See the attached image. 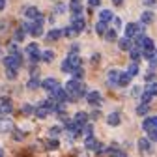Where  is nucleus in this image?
Segmentation results:
<instances>
[{
	"label": "nucleus",
	"mask_w": 157,
	"mask_h": 157,
	"mask_svg": "<svg viewBox=\"0 0 157 157\" xmlns=\"http://www.w3.org/2000/svg\"><path fill=\"white\" fill-rule=\"evenodd\" d=\"M64 92L67 94V97H69L71 101H77L78 97L86 95V86L81 84L78 81H69V82L66 84V90H64Z\"/></svg>",
	"instance_id": "f257e3e1"
},
{
	"label": "nucleus",
	"mask_w": 157,
	"mask_h": 157,
	"mask_svg": "<svg viewBox=\"0 0 157 157\" xmlns=\"http://www.w3.org/2000/svg\"><path fill=\"white\" fill-rule=\"evenodd\" d=\"M78 66H81V56L77 54V51H73L71 54H67V58L62 62V71H66V73H73Z\"/></svg>",
	"instance_id": "f03ea898"
},
{
	"label": "nucleus",
	"mask_w": 157,
	"mask_h": 157,
	"mask_svg": "<svg viewBox=\"0 0 157 157\" xmlns=\"http://www.w3.org/2000/svg\"><path fill=\"white\" fill-rule=\"evenodd\" d=\"M4 66H6V71H17L23 66V54H19V52L8 54L4 58Z\"/></svg>",
	"instance_id": "7ed1b4c3"
},
{
	"label": "nucleus",
	"mask_w": 157,
	"mask_h": 157,
	"mask_svg": "<svg viewBox=\"0 0 157 157\" xmlns=\"http://www.w3.org/2000/svg\"><path fill=\"white\" fill-rule=\"evenodd\" d=\"M28 32L32 34V36H41L43 34V17H39V19H36L34 23H30V28H28Z\"/></svg>",
	"instance_id": "20e7f679"
},
{
	"label": "nucleus",
	"mask_w": 157,
	"mask_h": 157,
	"mask_svg": "<svg viewBox=\"0 0 157 157\" xmlns=\"http://www.w3.org/2000/svg\"><path fill=\"white\" fill-rule=\"evenodd\" d=\"M25 52H26V54L32 58V62H37V60H41V52H39V47H37L36 43H30V45H26Z\"/></svg>",
	"instance_id": "39448f33"
},
{
	"label": "nucleus",
	"mask_w": 157,
	"mask_h": 157,
	"mask_svg": "<svg viewBox=\"0 0 157 157\" xmlns=\"http://www.w3.org/2000/svg\"><path fill=\"white\" fill-rule=\"evenodd\" d=\"M75 32H81V30H84V17H82V13H78V15H73L71 17V25H69Z\"/></svg>",
	"instance_id": "423d86ee"
},
{
	"label": "nucleus",
	"mask_w": 157,
	"mask_h": 157,
	"mask_svg": "<svg viewBox=\"0 0 157 157\" xmlns=\"http://www.w3.org/2000/svg\"><path fill=\"white\" fill-rule=\"evenodd\" d=\"M140 30H144V26H142V25L129 23V25H127V28H125V37H127V39H131V37H135L136 34H139Z\"/></svg>",
	"instance_id": "0eeeda50"
},
{
	"label": "nucleus",
	"mask_w": 157,
	"mask_h": 157,
	"mask_svg": "<svg viewBox=\"0 0 157 157\" xmlns=\"http://www.w3.org/2000/svg\"><path fill=\"white\" fill-rule=\"evenodd\" d=\"M51 95H52L51 99H52L56 105H62V103H66V101H67V94H66L64 90H60V88H58L56 92H52Z\"/></svg>",
	"instance_id": "6e6552de"
},
{
	"label": "nucleus",
	"mask_w": 157,
	"mask_h": 157,
	"mask_svg": "<svg viewBox=\"0 0 157 157\" xmlns=\"http://www.w3.org/2000/svg\"><path fill=\"white\" fill-rule=\"evenodd\" d=\"M136 45L142 49V52H146V51H153V41H151L150 37H142V36H140L139 39H136Z\"/></svg>",
	"instance_id": "1a4fd4ad"
},
{
	"label": "nucleus",
	"mask_w": 157,
	"mask_h": 157,
	"mask_svg": "<svg viewBox=\"0 0 157 157\" xmlns=\"http://www.w3.org/2000/svg\"><path fill=\"white\" fill-rule=\"evenodd\" d=\"M41 86H43L49 94H52V92H56L58 88H60V86H58V81H56V78H45V81L41 82Z\"/></svg>",
	"instance_id": "9d476101"
},
{
	"label": "nucleus",
	"mask_w": 157,
	"mask_h": 157,
	"mask_svg": "<svg viewBox=\"0 0 157 157\" xmlns=\"http://www.w3.org/2000/svg\"><path fill=\"white\" fill-rule=\"evenodd\" d=\"M86 101H88L90 105L97 107V105L101 103V94H99V92H90V94L86 95Z\"/></svg>",
	"instance_id": "9b49d317"
},
{
	"label": "nucleus",
	"mask_w": 157,
	"mask_h": 157,
	"mask_svg": "<svg viewBox=\"0 0 157 157\" xmlns=\"http://www.w3.org/2000/svg\"><path fill=\"white\" fill-rule=\"evenodd\" d=\"M142 129H144V131H153V129H157V116L146 118L144 124H142Z\"/></svg>",
	"instance_id": "f8f14e48"
},
{
	"label": "nucleus",
	"mask_w": 157,
	"mask_h": 157,
	"mask_svg": "<svg viewBox=\"0 0 157 157\" xmlns=\"http://www.w3.org/2000/svg\"><path fill=\"white\" fill-rule=\"evenodd\" d=\"M86 122H88V114H86V112H77V114H75V124H77L78 127H84Z\"/></svg>",
	"instance_id": "ddd939ff"
},
{
	"label": "nucleus",
	"mask_w": 157,
	"mask_h": 157,
	"mask_svg": "<svg viewBox=\"0 0 157 157\" xmlns=\"http://www.w3.org/2000/svg\"><path fill=\"white\" fill-rule=\"evenodd\" d=\"M69 10L73 11V15H78V13H82V4L78 2V0H71V2H69Z\"/></svg>",
	"instance_id": "4468645a"
},
{
	"label": "nucleus",
	"mask_w": 157,
	"mask_h": 157,
	"mask_svg": "<svg viewBox=\"0 0 157 157\" xmlns=\"http://www.w3.org/2000/svg\"><path fill=\"white\" fill-rule=\"evenodd\" d=\"M25 13H26V17H28V19H39V17H41L39 10H37V8H34V6L26 8V10H25Z\"/></svg>",
	"instance_id": "2eb2a0df"
},
{
	"label": "nucleus",
	"mask_w": 157,
	"mask_h": 157,
	"mask_svg": "<svg viewBox=\"0 0 157 157\" xmlns=\"http://www.w3.org/2000/svg\"><path fill=\"white\" fill-rule=\"evenodd\" d=\"M140 21H142V26H144V25H150V23L153 21V11H150V10L142 11V15H140Z\"/></svg>",
	"instance_id": "dca6fc26"
},
{
	"label": "nucleus",
	"mask_w": 157,
	"mask_h": 157,
	"mask_svg": "<svg viewBox=\"0 0 157 157\" xmlns=\"http://www.w3.org/2000/svg\"><path fill=\"white\" fill-rule=\"evenodd\" d=\"M107 78H109V82H110V84H116V86H118V78H120V71L110 69V71H109V75H107Z\"/></svg>",
	"instance_id": "f3484780"
},
{
	"label": "nucleus",
	"mask_w": 157,
	"mask_h": 157,
	"mask_svg": "<svg viewBox=\"0 0 157 157\" xmlns=\"http://www.w3.org/2000/svg\"><path fill=\"white\" fill-rule=\"evenodd\" d=\"M131 82V75L125 71V73H120V78H118V86H127Z\"/></svg>",
	"instance_id": "a211bd4d"
},
{
	"label": "nucleus",
	"mask_w": 157,
	"mask_h": 157,
	"mask_svg": "<svg viewBox=\"0 0 157 157\" xmlns=\"http://www.w3.org/2000/svg\"><path fill=\"white\" fill-rule=\"evenodd\" d=\"M99 21H103V23L112 21V11H110V10H101V13H99Z\"/></svg>",
	"instance_id": "6ab92c4d"
},
{
	"label": "nucleus",
	"mask_w": 157,
	"mask_h": 157,
	"mask_svg": "<svg viewBox=\"0 0 157 157\" xmlns=\"http://www.w3.org/2000/svg\"><path fill=\"white\" fill-rule=\"evenodd\" d=\"M107 122H109V125H118V124H120V114H118V112H112V114H109Z\"/></svg>",
	"instance_id": "aec40b11"
},
{
	"label": "nucleus",
	"mask_w": 157,
	"mask_h": 157,
	"mask_svg": "<svg viewBox=\"0 0 157 157\" xmlns=\"http://www.w3.org/2000/svg\"><path fill=\"white\" fill-rule=\"evenodd\" d=\"M11 110V101L10 99H2V101H0V112H10Z\"/></svg>",
	"instance_id": "412c9836"
},
{
	"label": "nucleus",
	"mask_w": 157,
	"mask_h": 157,
	"mask_svg": "<svg viewBox=\"0 0 157 157\" xmlns=\"http://www.w3.org/2000/svg\"><path fill=\"white\" fill-rule=\"evenodd\" d=\"M150 148H151V144H150L148 139H140L139 140V150L140 151H150Z\"/></svg>",
	"instance_id": "4be33fe9"
},
{
	"label": "nucleus",
	"mask_w": 157,
	"mask_h": 157,
	"mask_svg": "<svg viewBox=\"0 0 157 157\" xmlns=\"http://www.w3.org/2000/svg\"><path fill=\"white\" fill-rule=\"evenodd\" d=\"M118 45H120V49H122V51H129V49H131V39H127V37L118 39Z\"/></svg>",
	"instance_id": "5701e85b"
},
{
	"label": "nucleus",
	"mask_w": 157,
	"mask_h": 157,
	"mask_svg": "<svg viewBox=\"0 0 157 157\" xmlns=\"http://www.w3.org/2000/svg\"><path fill=\"white\" fill-rule=\"evenodd\" d=\"M60 36H62V30H51V32L47 34V39H49V41H56Z\"/></svg>",
	"instance_id": "b1692460"
},
{
	"label": "nucleus",
	"mask_w": 157,
	"mask_h": 157,
	"mask_svg": "<svg viewBox=\"0 0 157 157\" xmlns=\"http://www.w3.org/2000/svg\"><path fill=\"white\" fill-rule=\"evenodd\" d=\"M95 32H97V34H101V36H105V34H107V23L99 21V23L95 25Z\"/></svg>",
	"instance_id": "393cba45"
},
{
	"label": "nucleus",
	"mask_w": 157,
	"mask_h": 157,
	"mask_svg": "<svg viewBox=\"0 0 157 157\" xmlns=\"http://www.w3.org/2000/svg\"><path fill=\"white\" fill-rule=\"evenodd\" d=\"M41 60H43V62H52V60H54V52H52V51H45V52L41 54Z\"/></svg>",
	"instance_id": "a878e982"
},
{
	"label": "nucleus",
	"mask_w": 157,
	"mask_h": 157,
	"mask_svg": "<svg viewBox=\"0 0 157 157\" xmlns=\"http://www.w3.org/2000/svg\"><path fill=\"white\" fill-rule=\"evenodd\" d=\"M73 77H75V78H73V81H81V78L84 77V69H82L81 66H78V67H77V69L73 71Z\"/></svg>",
	"instance_id": "bb28decb"
},
{
	"label": "nucleus",
	"mask_w": 157,
	"mask_h": 157,
	"mask_svg": "<svg viewBox=\"0 0 157 157\" xmlns=\"http://www.w3.org/2000/svg\"><path fill=\"white\" fill-rule=\"evenodd\" d=\"M144 92H148L150 95H157V82H150Z\"/></svg>",
	"instance_id": "cd10ccee"
},
{
	"label": "nucleus",
	"mask_w": 157,
	"mask_h": 157,
	"mask_svg": "<svg viewBox=\"0 0 157 157\" xmlns=\"http://www.w3.org/2000/svg\"><path fill=\"white\" fill-rule=\"evenodd\" d=\"M105 37H107V41H116V39H118V36H116V30H107Z\"/></svg>",
	"instance_id": "c85d7f7f"
},
{
	"label": "nucleus",
	"mask_w": 157,
	"mask_h": 157,
	"mask_svg": "<svg viewBox=\"0 0 157 157\" xmlns=\"http://www.w3.org/2000/svg\"><path fill=\"white\" fill-rule=\"evenodd\" d=\"M129 54H131V60H133V62H136V60H139V58L142 56V52H140L139 49H133V51H131Z\"/></svg>",
	"instance_id": "c756f323"
},
{
	"label": "nucleus",
	"mask_w": 157,
	"mask_h": 157,
	"mask_svg": "<svg viewBox=\"0 0 157 157\" xmlns=\"http://www.w3.org/2000/svg\"><path fill=\"white\" fill-rule=\"evenodd\" d=\"M127 73H129V75H131V77H135V75H136V73H139V66H136V64H135V62H133V64H131V66H129V67H127Z\"/></svg>",
	"instance_id": "7c9ffc66"
},
{
	"label": "nucleus",
	"mask_w": 157,
	"mask_h": 157,
	"mask_svg": "<svg viewBox=\"0 0 157 157\" xmlns=\"http://www.w3.org/2000/svg\"><path fill=\"white\" fill-rule=\"evenodd\" d=\"M39 84H41V82H39V78H30V81H28V88L30 90H36Z\"/></svg>",
	"instance_id": "2f4dec72"
},
{
	"label": "nucleus",
	"mask_w": 157,
	"mask_h": 157,
	"mask_svg": "<svg viewBox=\"0 0 157 157\" xmlns=\"http://www.w3.org/2000/svg\"><path fill=\"white\" fill-rule=\"evenodd\" d=\"M25 34H26V32H25L23 28H19V30L15 32V41H23V39H25Z\"/></svg>",
	"instance_id": "473e14b6"
},
{
	"label": "nucleus",
	"mask_w": 157,
	"mask_h": 157,
	"mask_svg": "<svg viewBox=\"0 0 157 157\" xmlns=\"http://www.w3.org/2000/svg\"><path fill=\"white\" fill-rule=\"evenodd\" d=\"M140 99H142V105H148V103H150V99H151V95H150L148 92H144V94H142V97H140Z\"/></svg>",
	"instance_id": "72a5a7b5"
},
{
	"label": "nucleus",
	"mask_w": 157,
	"mask_h": 157,
	"mask_svg": "<svg viewBox=\"0 0 157 157\" xmlns=\"http://www.w3.org/2000/svg\"><path fill=\"white\" fill-rule=\"evenodd\" d=\"M62 34H64V36H67V37H73V36H75V34H77V32H75V30H73V28H71V26H67V28H66V30H64V32H62Z\"/></svg>",
	"instance_id": "f704fd0d"
},
{
	"label": "nucleus",
	"mask_w": 157,
	"mask_h": 157,
	"mask_svg": "<svg viewBox=\"0 0 157 157\" xmlns=\"http://www.w3.org/2000/svg\"><path fill=\"white\" fill-rule=\"evenodd\" d=\"M148 112V105H139V109H136V114H146Z\"/></svg>",
	"instance_id": "c9c22d12"
},
{
	"label": "nucleus",
	"mask_w": 157,
	"mask_h": 157,
	"mask_svg": "<svg viewBox=\"0 0 157 157\" xmlns=\"http://www.w3.org/2000/svg\"><path fill=\"white\" fill-rule=\"evenodd\" d=\"M148 135H150V139H148V140H153V142L157 140V129H153V131H148Z\"/></svg>",
	"instance_id": "e433bc0d"
},
{
	"label": "nucleus",
	"mask_w": 157,
	"mask_h": 157,
	"mask_svg": "<svg viewBox=\"0 0 157 157\" xmlns=\"http://www.w3.org/2000/svg\"><path fill=\"white\" fill-rule=\"evenodd\" d=\"M122 28V21L118 17H114V30H120Z\"/></svg>",
	"instance_id": "4c0bfd02"
},
{
	"label": "nucleus",
	"mask_w": 157,
	"mask_h": 157,
	"mask_svg": "<svg viewBox=\"0 0 157 157\" xmlns=\"http://www.w3.org/2000/svg\"><path fill=\"white\" fill-rule=\"evenodd\" d=\"M56 11H58V13H64V11H66V4H58V6H56Z\"/></svg>",
	"instance_id": "58836bf2"
},
{
	"label": "nucleus",
	"mask_w": 157,
	"mask_h": 157,
	"mask_svg": "<svg viewBox=\"0 0 157 157\" xmlns=\"http://www.w3.org/2000/svg\"><path fill=\"white\" fill-rule=\"evenodd\" d=\"M99 116H101V114H99V110H94V112H92V118H94V120H97Z\"/></svg>",
	"instance_id": "ea45409f"
},
{
	"label": "nucleus",
	"mask_w": 157,
	"mask_h": 157,
	"mask_svg": "<svg viewBox=\"0 0 157 157\" xmlns=\"http://www.w3.org/2000/svg\"><path fill=\"white\" fill-rule=\"evenodd\" d=\"M58 131H60V127H51V135H58Z\"/></svg>",
	"instance_id": "a19ab883"
},
{
	"label": "nucleus",
	"mask_w": 157,
	"mask_h": 157,
	"mask_svg": "<svg viewBox=\"0 0 157 157\" xmlns=\"http://www.w3.org/2000/svg\"><path fill=\"white\" fill-rule=\"evenodd\" d=\"M101 0H90V6H99Z\"/></svg>",
	"instance_id": "79ce46f5"
},
{
	"label": "nucleus",
	"mask_w": 157,
	"mask_h": 157,
	"mask_svg": "<svg viewBox=\"0 0 157 157\" xmlns=\"http://www.w3.org/2000/svg\"><path fill=\"white\" fill-rule=\"evenodd\" d=\"M144 4H146V6H153V4H155V0H144Z\"/></svg>",
	"instance_id": "37998d69"
},
{
	"label": "nucleus",
	"mask_w": 157,
	"mask_h": 157,
	"mask_svg": "<svg viewBox=\"0 0 157 157\" xmlns=\"http://www.w3.org/2000/svg\"><path fill=\"white\" fill-rule=\"evenodd\" d=\"M23 112H32V107H28V105H26V107H23Z\"/></svg>",
	"instance_id": "c03bdc74"
},
{
	"label": "nucleus",
	"mask_w": 157,
	"mask_h": 157,
	"mask_svg": "<svg viewBox=\"0 0 157 157\" xmlns=\"http://www.w3.org/2000/svg\"><path fill=\"white\" fill-rule=\"evenodd\" d=\"M122 2H124V0H112V4H114V6H120Z\"/></svg>",
	"instance_id": "a18cd8bd"
},
{
	"label": "nucleus",
	"mask_w": 157,
	"mask_h": 157,
	"mask_svg": "<svg viewBox=\"0 0 157 157\" xmlns=\"http://www.w3.org/2000/svg\"><path fill=\"white\" fill-rule=\"evenodd\" d=\"M4 4H6V0H0V10H4Z\"/></svg>",
	"instance_id": "49530a36"
},
{
	"label": "nucleus",
	"mask_w": 157,
	"mask_h": 157,
	"mask_svg": "<svg viewBox=\"0 0 157 157\" xmlns=\"http://www.w3.org/2000/svg\"><path fill=\"white\" fill-rule=\"evenodd\" d=\"M19 157H30V155H19Z\"/></svg>",
	"instance_id": "de8ad7c7"
}]
</instances>
